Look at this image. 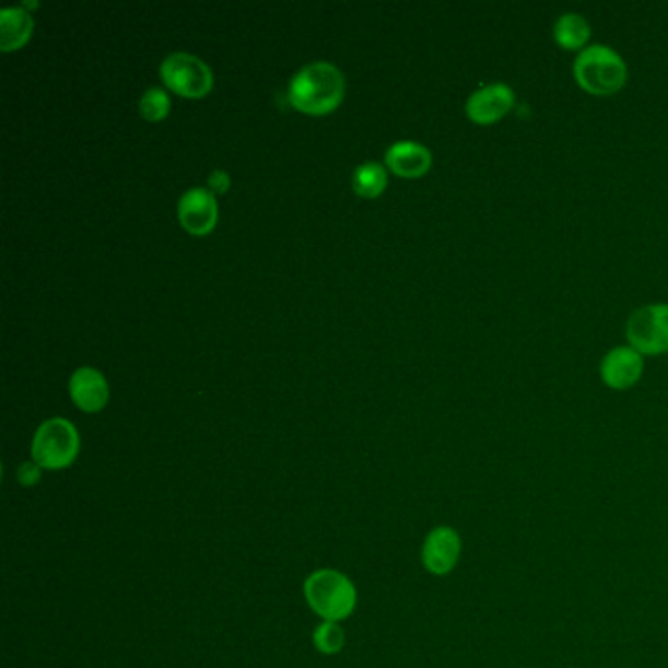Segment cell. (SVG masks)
I'll return each instance as SVG.
<instances>
[{"label": "cell", "mask_w": 668, "mask_h": 668, "mask_svg": "<svg viewBox=\"0 0 668 668\" xmlns=\"http://www.w3.org/2000/svg\"><path fill=\"white\" fill-rule=\"evenodd\" d=\"M345 96V79L338 67L316 61L292 77L289 101L296 110L324 116L338 108Z\"/></svg>", "instance_id": "cell-1"}, {"label": "cell", "mask_w": 668, "mask_h": 668, "mask_svg": "<svg viewBox=\"0 0 668 668\" xmlns=\"http://www.w3.org/2000/svg\"><path fill=\"white\" fill-rule=\"evenodd\" d=\"M576 85L593 96H613L628 83V66L623 57L602 44L583 49L573 63Z\"/></svg>", "instance_id": "cell-2"}, {"label": "cell", "mask_w": 668, "mask_h": 668, "mask_svg": "<svg viewBox=\"0 0 668 668\" xmlns=\"http://www.w3.org/2000/svg\"><path fill=\"white\" fill-rule=\"evenodd\" d=\"M304 594L314 612L336 623L349 618L358 603V590L353 583L345 574L331 569L312 573L304 583Z\"/></svg>", "instance_id": "cell-3"}, {"label": "cell", "mask_w": 668, "mask_h": 668, "mask_svg": "<svg viewBox=\"0 0 668 668\" xmlns=\"http://www.w3.org/2000/svg\"><path fill=\"white\" fill-rule=\"evenodd\" d=\"M81 449V437L75 425L63 418H51L39 425L32 442V459L42 469L59 471L73 465Z\"/></svg>", "instance_id": "cell-4"}, {"label": "cell", "mask_w": 668, "mask_h": 668, "mask_svg": "<svg viewBox=\"0 0 668 668\" xmlns=\"http://www.w3.org/2000/svg\"><path fill=\"white\" fill-rule=\"evenodd\" d=\"M625 338L643 358L668 353V304H647L631 312Z\"/></svg>", "instance_id": "cell-5"}, {"label": "cell", "mask_w": 668, "mask_h": 668, "mask_svg": "<svg viewBox=\"0 0 668 668\" xmlns=\"http://www.w3.org/2000/svg\"><path fill=\"white\" fill-rule=\"evenodd\" d=\"M161 79L165 86L183 98H202L212 91L214 77L210 67L190 54H171L161 63Z\"/></svg>", "instance_id": "cell-6"}, {"label": "cell", "mask_w": 668, "mask_h": 668, "mask_svg": "<svg viewBox=\"0 0 668 668\" xmlns=\"http://www.w3.org/2000/svg\"><path fill=\"white\" fill-rule=\"evenodd\" d=\"M516 106V93L506 83L480 86L465 104L467 118L477 126H492L504 120Z\"/></svg>", "instance_id": "cell-7"}, {"label": "cell", "mask_w": 668, "mask_h": 668, "mask_svg": "<svg viewBox=\"0 0 668 668\" xmlns=\"http://www.w3.org/2000/svg\"><path fill=\"white\" fill-rule=\"evenodd\" d=\"M461 537L449 526L432 529L422 547V563L435 576L452 573L461 556Z\"/></svg>", "instance_id": "cell-8"}, {"label": "cell", "mask_w": 668, "mask_h": 668, "mask_svg": "<svg viewBox=\"0 0 668 668\" xmlns=\"http://www.w3.org/2000/svg\"><path fill=\"white\" fill-rule=\"evenodd\" d=\"M643 355L630 345L610 349L600 363V378L603 385L612 390H628L637 385L643 377Z\"/></svg>", "instance_id": "cell-9"}, {"label": "cell", "mask_w": 668, "mask_h": 668, "mask_svg": "<svg viewBox=\"0 0 668 668\" xmlns=\"http://www.w3.org/2000/svg\"><path fill=\"white\" fill-rule=\"evenodd\" d=\"M179 220L192 236H207L216 227V198L210 190L190 189L180 197Z\"/></svg>", "instance_id": "cell-10"}, {"label": "cell", "mask_w": 668, "mask_h": 668, "mask_svg": "<svg viewBox=\"0 0 668 668\" xmlns=\"http://www.w3.org/2000/svg\"><path fill=\"white\" fill-rule=\"evenodd\" d=\"M69 392L77 408L89 414L101 412L110 398V388L103 373L91 367L77 368L69 380Z\"/></svg>", "instance_id": "cell-11"}, {"label": "cell", "mask_w": 668, "mask_h": 668, "mask_svg": "<svg viewBox=\"0 0 668 668\" xmlns=\"http://www.w3.org/2000/svg\"><path fill=\"white\" fill-rule=\"evenodd\" d=\"M386 167L402 179H420L432 169V151L418 142H396L386 150Z\"/></svg>", "instance_id": "cell-12"}, {"label": "cell", "mask_w": 668, "mask_h": 668, "mask_svg": "<svg viewBox=\"0 0 668 668\" xmlns=\"http://www.w3.org/2000/svg\"><path fill=\"white\" fill-rule=\"evenodd\" d=\"M34 32V19L28 10L12 7L0 12V46L2 51L20 49Z\"/></svg>", "instance_id": "cell-13"}, {"label": "cell", "mask_w": 668, "mask_h": 668, "mask_svg": "<svg viewBox=\"0 0 668 668\" xmlns=\"http://www.w3.org/2000/svg\"><path fill=\"white\" fill-rule=\"evenodd\" d=\"M590 36H593V28L588 20L576 12L561 14L553 26V38H555L556 46L565 51L581 54L583 49L588 48Z\"/></svg>", "instance_id": "cell-14"}, {"label": "cell", "mask_w": 668, "mask_h": 668, "mask_svg": "<svg viewBox=\"0 0 668 668\" xmlns=\"http://www.w3.org/2000/svg\"><path fill=\"white\" fill-rule=\"evenodd\" d=\"M388 185V175L385 167L378 163H365L355 169L353 175V189L359 197L377 198L385 192Z\"/></svg>", "instance_id": "cell-15"}, {"label": "cell", "mask_w": 668, "mask_h": 668, "mask_svg": "<svg viewBox=\"0 0 668 668\" xmlns=\"http://www.w3.org/2000/svg\"><path fill=\"white\" fill-rule=\"evenodd\" d=\"M314 643L324 655H336L345 645V633L336 621H324L320 628L314 631Z\"/></svg>", "instance_id": "cell-16"}, {"label": "cell", "mask_w": 668, "mask_h": 668, "mask_svg": "<svg viewBox=\"0 0 668 668\" xmlns=\"http://www.w3.org/2000/svg\"><path fill=\"white\" fill-rule=\"evenodd\" d=\"M171 110V98L163 89H150L140 101V114L150 122H160L167 118Z\"/></svg>", "instance_id": "cell-17"}, {"label": "cell", "mask_w": 668, "mask_h": 668, "mask_svg": "<svg viewBox=\"0 0 668 668\" xmlns=\"http://www.w3.org/2000/svg\"><path fill=\"white\" fill-rule=\"evenodd\" d=\"M42 479V467L36 461H26L20 465L19 480L24 487H34Z\"/></svg>", "instance_id": "cell-18"}, {"label": "cell", "mask_w": 668, "mask_h": 668, "mask_svg": "<svg viewBox=\"0 0 668 668\" xmlns=\"http://www.w3.org/2000/svg\"><path fill=\"white\" fill-rule=\"evenodd\" d=\"M232 187V179L226 171H212L208 177V189L212 195H226L227 189Z\"/></svg>", "instance_id": "cell-19"}]
</instances>
